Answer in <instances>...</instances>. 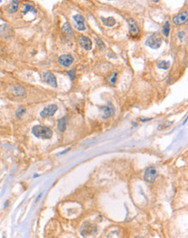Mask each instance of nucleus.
Instances as JSON below:
<instances>
[{"label": "nucleus", "instance_id": "8", "mask_svg": "<svg viewBox=\"0 0 188 238\" xmlns=\"http://www.w3.org/2000/svg\"><path fill=\"white\" fill-rule=\"evenodd\" d=\"M57 111V106L56 105H50L48 107H46L40 113L41 117L43 118H46V117H50V116H53L54 113Z\"/></svg>", "mask_w": 188, "mask_h": 238}, {"label": "nucleus", "instance_id": "13", "mask_svg": "<svg viewBox=\"0 0 188 238\" xmlns=\"http://www.w3.org/2000/svg\"><path fill=\"white\" fill-rule=\"evenodd\" d=\"M128 26H129V29H130L131 34H132L133 36H136V35L139 33V31H140L139 27H138L136 22H135L133 18L129 17V18L128 19Z\"/></svg>", "mask_w": 188, "mask_h": 238}, {"label": "nucleus", "instance_id": "15", "mask_svg": "<svg viewBox=\"0 0 188 238\" xmlns=\"http://www.w3.org/2000/svg\"><path fill=\"white\" fill-rule=\"evenodd\" d=\"M62 30L66 34V36H68V37H71L73 36V31H72V29L70 27V25L68 23H65L62 28Z\"/></svg>", "mask_w": 188, "mask_h": 238}, {"label": "nucleus", "instance_id": "22", "mask_svg": "<svg viewBox=\"0 0 188 238\" xmlns=\"http://www.w3.org/2000/svg\"><path fill=\"white\" fill-rule=\"evenodd\" d=\"M115 80H116V73H113L112 75L109 77V82L112 84H114L115 82Z\"/></svg>", "mask_w": 188, "mask_h": 238}, {"label": "nucleus", "instance_id": "19", "mask_svg": "<svg viewBox=\"0 0 188 238\" xmlns=\"http://www.w3.org/2000/svg\"><path fill=\"white\" fill-rule=\"evenodd\" d=\"M17 7H18V2L17 1H12L11 3V6H10V10L9 11L10 12H15L17 10Z\"/></svg>", "mask_w": 188, "mask_h": 238}, {"label": "nucleus", "instance_id": "7", "mask_svg": "<svg viewBox=\"0 0 188 238\" xmlns=\"http://www.w3.org/2000/svg\"><path fill=\"white\" fill-rule=\"evenodd\" d=\"M58 62L61 65H62L63 67H68L70 66L73 62H74V57L69 55V54H66V55H62L61 56H59L58 58Z\"/></svg>", "mask_w": 188, "mask_h": 238}, {"label": "nucleus", "instance_id": "21", "mask_svg": "<svg viewBox=\"0 0 188 238\" xmlns=\"http://www.w3.org/2000/svg\"><path fill=\"white\" fill-rule=\"evenodd\" d=\"M29 11H34V12H36V11L34 10L33 6H31V5H25V6H24V11H23V14H26V13L29 12Z\"/></svg>", "mask_w": 188, "mask_h": 238}, {"label": "nucleus", "instance_id": "4", "mask_svg": "<svg viewBox=\"0 0 188 238\" xmlns=\"http://www.w3.org/2000/svg\"><path fill=\"white\" fill-rule=\"evenodd\" d=\"M73 20H74V27L76 28L79 31H83L85 30L86 27L84 25V17L82 15H75L73 16Z\"/></svg>", "mask_w": 188, "mask_h": 238}, {"label": "nucleus", "instance_id": "5", "mask_svg": "<svg viewBox=\"0 0 188 238\" xmlns=\"http://www.w3.org/2000/svg\"><path fill=\"white\" fill-rule=\"evenodd\" d=\"M187 20H188V12H187V11H182L179 14H178V15H176L173 17V23L175 25L184 24L185 23H186Z\"/></svg>", "mask_w": 188, "mask_h": 238}, {"label": "nucleus", "instance_id": "20", "mask_svg": "<svg viewBox=\"0 0 188 238\" xmlns=\"http://www.w3.org/2000/svg\"><path fill=\"white\" fill-rule=\"evenodd\" d=\"M96 42H97V45H98V47H99V50H104V49H105V45H104L103 42L101 40L100 38H98L97 36H96Z\"/></svg>", "mask_w": 188, "mask_h": 238}, {"label": "nucleus", "instance_id": "9", "mask_svg": "<svg viewBox=\"0 0 188 238\" xmlns=\"http://www.w3.org/2000/svg\"><path fill=\"white\" fill-rule=\"evenodd\" d=\"M79 44L85 50H90L92 49V41L87 36H79Z\"/></svg>", "mask_w": 188, "mask_h": 238}, {"label": "nucleus", "instance_id": "3", "mask_svg": "<svg viewBox=\"0 0 188 238\" xmlns=\"http://www.w3.org/2000/svg\"><path fill=\"white\" fill-rule=\"evenodd\" d=\"M157 178V171L154 167L151 166L146 169L144 173V179L147 183H154Z\"/></svg>", "mask_w": 188, "mask_h": 238}, {"label": "nucleus", "instance_id": "16", "mask_svg": "<svg viewBox=\"0 0 188 238\" xmlns=\"http://www.w3.org/2000/svg\"><path fill=\"white\" fill-rule=\"evenodd\" d=\"M65 120H66L65 118H62L58 121L57 127H58V130L61 131V132H63L66 129V121Z\"/></svg>", "mask_w": 188, "mask_h": 238}, {"label": "nucleus", "instance_id": "18", "mask_svg": "<svg viewBox=\"0 0 188 238\" xmlns=\"http://www.w3.org/2000/svg\"><path fill=\"white\" fill-rule=\"evenodd\" d=\"M162 32H163V34H164V36L166 37H167L169 36V32H170V24H169V22H166L165 23V24L163 25Z\"/></svg>", "mask_w": 188, "mask_h": 238}, {"label": "nucleus", "instance_id": "1", "mask_svg": "<svg viewBox=\"0 0 188 238\" xmlns=\"http://www.w3.org/2000/svg\"><path fill=\"white\" fill-rule=\"evenodd\" d=\"M32 133L40 139H50L52 137L53 132L50 128L44 126H35L32 128Z\"/></svg>", "mask_w": 188, "mask_h": 238}, {"label": "nucleus", "instance_id": "14", "mask_svg": "<svg viewBox=\"0 0 188 238\" xmlns=\"http://www.w3.org/2000/svg\"><path fill=\"white\" fill-rule=\"evenodd\" d=\"M101 23L105 25V26H107V27H112L115 24V19L112 17H101Z\"/></svg>", "mask_w": 188, "mask_h": 238}, {"label": "nucleus", "instance_id": "24", "mask_svg": "<svg viewBox=\"0 0 188 238\" xmlns=\"http://www.w3.org/2000/svg\"><path fill=\"white\" fill-rule=\"evenodd\" d=\"M136 238H140V237H136Z\"/></svg>", "mask_w": 188, "mask_h": 238}, {"label": "nucleus", "instance_id": "10", "mask_svg": "<svg viewBox=\"0 0 188 238\" xmlns=\"http://www.w3.org/2000/svg\"><path fill=\"white\" fill-rule=\"evenodd\" d=\"M12 34V29L7 24L0 25V37H9Z\"/></svg>", "mask_w": 188, "mask_h": 238}, {"label": "nucleus", "instance_id": "6", "mask_svg": "<svg viewBox=\"0 0 188 238\" xmlns=\"http://www.w3.org/2000/svg\"><path fill=\"white\" fill-rule=\"evenodd\" d=\"M43 78H44V81L45 82H47L48 84H50V86H52L54 88L57 87L56 79V76L54 75V74H52L50 72H45L43 74Z\"/></svg>", "mask_w": 188, "mask_h": 238}, {"label": "nucleus", "instance_id": "11", "mask_svg": "<svg viewBox=\"0 0 188 238\" xmlns=\"http://www.w3.org/2000/svg\"><path fill=\"white\" fill-rule=\"evenodd\" d=\"M101 110H102V118H104V119L109 118L112 115H114V113H115V108L112 105L105 106V107H101Z\"/></svg>", "mask_w": 188, "mask_h": 238}, {"label": "nucleus", "instance_id": "12", "mask_svg": "<svg viewBox=\"0 0 188 238\" xmlns=\"http://www.w3.org/2000/svg\"><path fill=\"white\" fill-rule=\"evenodd\" d=\"M95 230V228H94V226H92V225L89 224V223H84V224L82 226L81 234H82V235H83V236H87V235H91Z\"/></svg>", "mask_w": 188, "mask_h": 238}, {"label": "nucleus", "instance_id": "17", "mask_svg": "<svg viewBox=\"0 0 188 238\" xmlns=\"http://www.w3.org/2000/svg\"><path fill=\"white\" fill-rule=\"evenodd\" d=\"M157 67L161 69H167L170 67V62L168 61H160L157 63Z\"/></svg>", "mask_w": 188, "mask_h": 238}, {"label": "nucleus", "instance_id": "23", "mask_svg": "<svg viewBox=\"0 0 188 238\" xmlns=\"http://www.w3.org/2000/svg\"><path fill=\"white\" fill-rule=\"evenodd\" d=\"M68 74L70 76L71 80H74V79H75V76H76V75H75V71H74V70H70V71H68Z\"/></svg>", "mask_w": 188, "mask_h": 238}, {"label": "nucleus", "instance_id": "2", "mask_svg": "<svg viewBox=\"0 0 188 238\" xmlns=\"http://www.w3.org/2000/svg\"><path fill=\"white\" fill-rule=\"evenodd\" d=\"M145 44L148 47H150L151 49L156 50L159 49L161 44H162V39L161 37L157 35V34H153L152 36H150L149 37H147V39L145 42Z\"/></svg>", "mask_w": 188, "mask_h": 238}]
</instances>
